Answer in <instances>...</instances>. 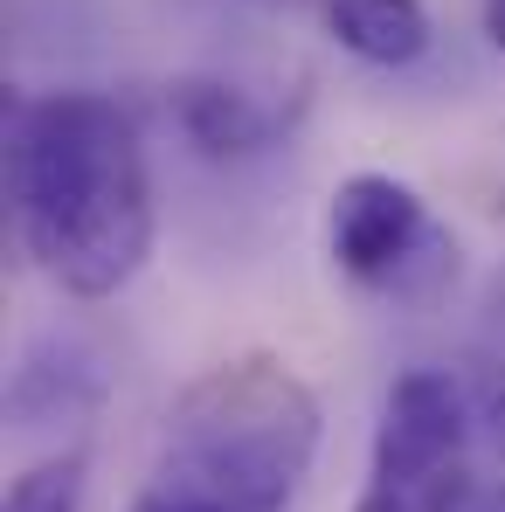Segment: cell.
Listing matches in <instances>:
<instances>
[{
  "label": "cell",
  "instance_id": "6da1fadb",
  "mask_svg": "<svg viewBox=\"0 0 505 512\" xmlns=\"http://www.w3.org/2000/svg\"><path fill=\"white\" fill-rule=\"evenodd\" d=\"M7 201L21 250L63 298H118L153 256V173L139 125L104 90L14 97Z\"/></svg>",
  "mask_w": 505,
  "mask_h": 512
},
{
  "label": "cell",
  "instance_id": "7a4b0ae2",
  "mask_svg": "<svg viewBox=\"0 0 505 512\" xmlns=\"http://www.w3.org/2000/svg\"><path fill=\"white\" fill-rule=\"evenodd\" d=\"M312 457H319V395L284 360L236 353L173 395L153 471L250 512H284Z\"/></svg>",
  "mask_w": 505,
  "mask_h": 512
},
{
  "label": "cell",
  "instance_id": "3957f363",
  "mask_svg": "<svg viewBox=\"0 0 505 512\" xmlns=\"http://www.w3.org/2000/svg\"><path fill=\"white\" fill-rule=\"evenodd\" d=\"M353 512H471V409L450 374L409 367L388 388Z\"/></svg>",
  "mask_w": 505,
  "mask_h": 512
},
{
  "label": "cell",
  "instance_id": "277c9868",
  "mask_svg": "<svg viewBox=\"0 0 505 512\" xmlns=\"http://www.w3.org/2000/svg\"><path fill=\"white\" fill-rule=\"evenodd\" d=\"M326 250H333L339 277H353L360 291L395 298V305H429L457 284V236L395 173L339 180L333 215H326Z\"/></svg>",
  "mask_w": 505,
  "mask_h": 512
},
{
  "label": "cell",
  "instance_id": "5b68a950",
  "mask_svg": "<svg viewBox=\"0 0 505 512\" xmlns=\"http://www.w3.org/2000/svg\"><path fill=\"white\" fill-rule=\"evenodd\" d=\"M167 111L180 125V139L208 160H250L277 139V111L256 104L250 90L222 84V77H180L167 90Z\"/></svg>",
  "mask_w": 505,
  "mask_h": 512
},
{
  "label": "cell",
  "instance_id": "8992f818",
  "mask_svg": "<svg viewBox=\"0 0 505 512\" xmlns=\"http://www.w3.org/2000/svg\"><path fill=\"white\" fill-rule=\"evenodd\" d=\"M326 28L346 56H360L374 70H409L436 42L422 0H326Z\"/></svg>",
  "mask_w": 505,
  "mask_h": 512
},
{
  "label": "cell",
  "instance_id": "52a82bcc",
  "mask_svg": "<svg viewBox=\"0 0 505 512\" xmlns=\"http://www.w3.org/2000/svg\"><path fill=\"white\" fill-rule=\"evenodd\" d=\"M84 450H56L42 464H28L14 485H7V506L0 512H84Z\"/></svg>",
  "mask_w": 505,
  "mask_h": 512
},
{
  "label": "cell",
  "instance_id": "ba28073f",
  "mask_svg": "<svg viewBox=\"0 0 505 512\" xmlns=\"http://www.w3.org/2000/svg\"><path fill=\"white\" fill-rule=\"evenodd\" d=\"M125 512H250V506H236V499H215V492H201V485H180V478H146V492L132 499Z\"/></svg>",
  "mask_w": 505,
  "mask_h": 512
},
{
  "label": "cell",
  "instance_id": "9c48e42d",
  "mask_svg": "<svg viewBox=\"0 0 505 512\" xmlns=\"http://www.w3.org/2000/svg\"><path fill=\"white\" fill-rule=\"evenodd\" d=\"M485 35H492V49L505 56V0H485Z\"/></svg>",
  "mask_w": 505,
  "mask_h": 512
},
{
  "label": "cell",
  "instance_id": "30bf717a",
  "mask_svg": "<svg viewBox=\"0 0 505 512\" xmlns=\"http://www.w3.org/2000/svg\"><path fill=\"white\" fill-rule=\"evenodd\" d=\"M471 512H505V485H499V492H485V499H478Z\"/></svg>",
  "mask_w": 505,
  "mask_h": 512
},
{
  "label": "cell",
  "instance_id": "8fae6325",
  "mask_svg": "<svg viewBox=\"0 0 505 512\" xmlns=\"http://www.w3.org/2000/svg\"><path fill=\"white\" fill-rule=\"evenodd\" d=\"M492 436H499V450H505V402L492 409Z\"/></svg>",
  "mask_w": 505,
  "mask_h": 512
}]
</instances>
